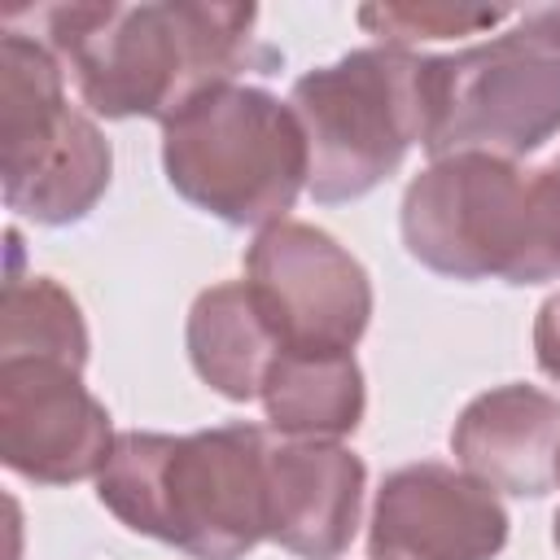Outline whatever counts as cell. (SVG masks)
Returning a JSON list of instances; mask_svg holds the SVG:
<instances>
[{
	"label": "cell",
	"mask_w": 560,
	"mask_h": 560,
	"mask_svg": "<svg viewBox=\"0 0 560 560\" xmlns=\"http://www.w3.org/2000/svg\"><path fill=\"white\" fill-rule=\"evenodd\" d=\"M44 44L101 118L171 122L197 96L276 74L280 52L254 35V4H52L39 13Z\"/></svg>",
	"instance_id": "1"
},
{
	"label": "cell",
	"mask_w": 560,
	"mask_h": 560,
	"mask_svg": "<svg viewBox=\"0 0 560 560\" xmlns=\"http://www.w3.org/2000/svg\"><path fill=\"white\" fill-rule=\"evenodd\" d=\"M267 451L258 424L197 433L127 429L96 477V499L136 534L192 560H245L267 542Z\"/></svg>",
	"instance_id": "2"
},
{
	"label": "cell",
	"mask_w": 560,
	"mask_h": 560,
	"mask_svg": "<svg viewBox=\"0 0 560 560\" xmlns=\"http://www.w3.org/2000/svg\"><path fill=\"white\" fill-rule=\"evenodd\" d=\"M398 228L407 254L446 280H560V162L433 158L407 184Z\"/></svg>",
	"instance_id": "3"
},
{
	"label": "cell",
	"mask_w": 560,
	"mask_h": 560,
	"mask_svg": "<svg viewBox=\"0 0 560 560\" xmlns=\"http://www.w3.org/2000/svg\"><path fill=\"white\" fill-rule=\"evenodd\" d=\"M424 66L429 52L420 48L368 44L293 79L289 109L306 136V192L315 201L341 206L368 197L424 144Z\"/></svg>",
	"instance_id": "4"
},
{
	"label": "cell",
	"mask_w": 560,
	"mask_h": 560,
	"mask_svg": "<svg viewBox=\"0 0 560 560\" xmlns=\"http://www.w3.org/2000/svg\"><path fill=\"white\" fill-rule=\"evenodd\" d=\"M166 184L232 228L289 219L306 188V136L289 101L258 83H223L162 122Z\"/></svg>",
	"instance_id": "5"
},
{
	"label": "cell",
	"mask_w": 560,
	"mask_h": 560,
	"mask_svg": "<svg viewBox=\"0 0 560 560\" xmlns=\"http://www.w3.org/2000/svg\"><path fill=\"white\" fill-rule=\"evenodd\" d=\"M424 153L525 158L560 131V4L516 9L512 26L459 52H429Z\"/></svg>",
	"instance_id": "6"
},
{
	"label": "cell",
	"mask_w": 560,
	"mask_h": 560,
	"mask_svg": "<svg viewBox=\"0 0 560 560\" xmlns=\"http://www.w3.org/2000/svg\"><path fill=\"white\" fill-rule=\"evenodd\" d=\"M114 153L101 127L66 101V70L44 39H0V179L4 206L44 228L79 223L109 188Z\"/></svg>",
	"instance_id": "7"
},
{
	"label": "cell",
	"mask_w": 560,
	"mask_h": 560,
	"mask_svg": "<svg viewBox=\"0 0 560 560\" xmlns=\"http://www.w3.org/2000/svg\"><path fill=\"white\" fill-rule=\"evenodd\" d=\"M245 284L280 354H350L368 332L372 276L315 223L262 228L245 249Z\"/></svg>",
	"instance_id": "8"
},
{
	"label": "cell",
	"mask_w": 560,
	"mask_h": 560,
	"mask_svg": "<svg viewBox=\"0 0 560 560\" xmlns=\"http://www.w3.org/2000/svg\"><path fill=\"white\" fill-rule=\"evenodd\" d=\"M105 402L83 385V368L39 354H0V459L35 486L101 477L114 455Z\"/></svg>",
	"instance_id": "9"
},
{
	"label": "cell",
	"mask_w": 560,
	"mask_h": 560,
	"mask_svg": "<svg viewBox=\"0 0 560 560\" xmlns=\"http://www.w3.org/2000/svg\"><path fill=\"white\" fill-rule=\"evenodd\" d=\"M508 512L464 468L420 459L385 472L372 521V560H494L508 542Z\"/></svg>",
	"instance_id": "10"
},
{
	"label": "cell",
	"mask_w": 560,
	"mask_h": 560,
	"mask_svg": "<svg viewBox=\"0 0 560 560\" xmlns=\"http://www.w3.org/2000/svg\"><path fill=\"white\" fill-rule=\"evenodd\" d=\"M368 468L341 442L271 438L267 451V542L298 560H337L354 542Z\"/></svg>",
	"instance_id": "11"
},
{
	"label": "cell",
	"mask_w": 560,
	"mask_h": 560,
	"mask_svg": "<svg viewBox=\"0 0 560 560\" xmlns=\"http://www.w3.org/2000/svg\"><path fill=\"white\" fill-rule=\"evenodd\" d=\"M455 464L494 494L542 499L560 472V398L538 385H494L451 424Z\"/></svg>",
	"instance_id": "12"
},
{
	"label": "cell",
	"mask_w": 560,
	"mask_h": 560,
	"mask_svg": "<svg viewBox=\"0 0 560 560\" xmlns=\"http://www.w3.org/2000/svg\"><path fill=\"white\" fill-rule=\"evenodd\" d=\"M192 372L228 402H249L262 389L280 346L245 280H223L197 293L184 328Z\"/></svg>",
	"instance_id": "13"
},
{
	"label": "cell",
	"mask_w": 560,
	"mask_h": 560,
	"mask_svg": "<svg viewBox=\"0 0 560 560\" xmlns=\"http://www.w3.org/2000/svg\"><path fill=\"white\" fill-rule=\"evenodd\" d=\"M258 398L267 424L298 442H341L368 411L363 368L354 354H276Z\"/></svg>",
	"instance_id": "14"
},
{
	"label": "cell",
	"mask_w": 560,
	"mask_h": 560,
	"mask_svg": "<svg viewBox=\"0 0 560 560\" xmlns=\"http://www.w3.org/2000/svg\"><path fill=\"white\" fill-rule=\"evenodd\" d=\"M0 354H39L83 368L88 324L52 276H9L0 306Z\"/></svg>",
	"instance_id": "15"
},
{
	"label": "cell",
	"mask_w": 560,
	"mask_h": 560,
	"mask_svg": "<svg viewBox=\"0 0 560 560\" xmlns=\"http://www.w3.org/2000/svg\"><path fill=\"white\" fill-rule=\"evenodd\" d=\"M512 18L516 9H472V4H368L359 9V26L372 31L376 44H394V48L486 35Z\"/></svg>",
	"instance_id": "16"
},
{
	"label": "cell",
	"mask_w": 560,
	"mask_h": 560,
	"mask_svg": "<svg viewBox=\"0 0 560 560\" xmlns=\"http://www.w3.org/2000/svg\"><path fill=\"white\" fill-rule=\"evenodd\" d=\"M534 359H538L542 376H551L560 385V289L538 306V319H534Z\"/></svg>",
	"instance_id": "17"
},
{
	"label": "cell",
	"mask_w": 560,
	"mask_h": 560,
	"mask_svg": "<svg viewBox=\"0 0 560 560\" xmlns=\"http://www.w3.org/2000/svg\"><path fill=\"white\" fill-rule=\"evenodd\" d=\"M551 538H556V551H560V508H556V521H551Z\"/></svg>",
	"instance_id": "18"
},
{
	"label": "cell",
	"mask_w": 560,
	"mask_h": 560,
	"mask_svg": "<svg viewBox=\"0 0 560 560\" xmlns=\"http://www.w3.org/2000/svg\"><path fill=\"white\" fill-rule=\"evenodd\" d=\"M556 486H560V472H556Z\"/></svg>",
	"instance_id": "19"
}]
</instances>
